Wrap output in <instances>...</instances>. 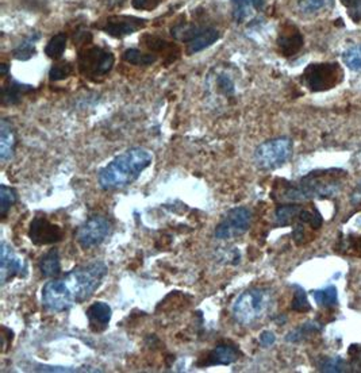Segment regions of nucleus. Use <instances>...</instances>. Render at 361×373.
<instances>
[{
    "mask_svg": "<svg viewBox=\"0 0 361 373\" xmlns=\"http://www.w3.org/2000/svg\"><path fill=\"white\" fill-rule=\"evenodd\" d=\"M107 265L94 262L74 268L61 279L48 281L42 288V303L52 313H64L91 298L107 276Z\"/></svg>",
    "mask_w": 361,
    "mask_h": 373,
    "instance_id": "nucleus-1",
    "label": "nucleus"
},
{
    "mask_svg": "<svg viewBox=\"0 0 361 373\" xmlns=\"http://www.w3.org/2000/svg\"><path fill=\"white\" fill-rule=\"evenodd\" d=\"M346 180L342 169H320L304 176L299 182H285L272 191V198L282 202H306L311 199H325L337 195Z\"/></svg>",
    "mask_w": 361,
    "mask_h": 373,
    "instance_id": "nucleus-2",
    "label": "nucleus"
},
{
    "mask_svg": "<svg viewBox=\"0 0 361 373\" xmlns=\"http://www.w3.org/2000/svg\"><path fill=\"white\" fill-rule=\"evenodd\" d=\"M152 153L135 147L118 154L106 167L100 169L97 182L104 191H114L133 184L141 173L152 164Z\"/></svg>",
    "mask_w": 361,
    "mask_h": 373,
    "instance_id": "nucleus-3",
    "label": "nucleus"
},
{
    "mask_svg": "<svg viewBox=\"0 0 361 373\" xmlns=\"http://www.w3.org/2000/svg\"><path fill=\"white\" fill-rule=\"evenodd\" d=\"M273 303L275 295L271 288L254 287L236 299L231 313L240 325L252 326L263 320L271 313Z\"/></svg>",
    "mask_w": 361,
    "mask_h": 373,
    "instance_id": "nucleus-4",
    "label": "nucleus"
},
{
    "mask_svg": "<svg viewBox=\"0 0 361 373\" xmlns=\"http://www.w3.org/2000/svg\"><path fill=\"white\" fill-rule=\"evenodd\" d=\"M292 150L294 144L288 137H278L259 145L254 150L253 160L257 168L273 170L285 165L291 158Z\"/></svg>",
    "mask_w": 361,
    "mask_h": 373,
    "instance_id": "nucleus-5",
    "label": "nucleus"
},
{
    "mask_svg": "<svg viewBox=\"0 0 361 373\" xmlns=\"http://www.w3.org/2000/svg\"><path fill=\"white\" fill-rule=\"evenodd\" d=\"M343 79L339 62H315L304 69L302 83L311 93H322L337 87Z\"/></svg>",
    "mask_w": 361,
    "mask_h": 373,
    "instance_id": "nucleus-6",
    "label": "nucleus"
},
{
    "mask_svg": "<svg viewBox=\"0 0 361 373\" xmlns=\"http://www.w3.org/2000/svg\"><path fill=\"white\" fill-rule=\"evenodd\" d=\"M172 36L186 43L189 55H195L215 43L219 39V32L211 26L180 23L172 29Z\"/></svg>",
    "mask_w": 361,
    "mask_h": 373,
    "instance_id": "nucleus-7",
    "label": "nucleus"
},
{
    "mask_svg": "<svg viewBox=\"0 0 361 373\" xmlns=\"http://www.w3.org/2000/svg\"><path fill=\"white\" fill-rule=\"evenodd\" d=\"M114 55L103 48H87L79 55V69L91 80L109 75L114 67Z\"/></svg>",
    "mask_w": 361,
    "mask_h": 373,
    "instance_id": "nucleus-8",
    "label": "nucleus"
},
{
    "mask_svg": "<svg viewBox=\"0 0 361 373\" xmlns=\"http://www.w3.org/2000/svg\"><path fill=\"white\" fill-rule=\"evenodd\" d=\"M252 224V211L247 207L231 208L224 219L217 224L214 236L217 240H233L247 233Z\"/></svg>",
    "mask_w": 361,
    "mask_h": 373,
    "instance_id": "nucleus-9",
    "label": "nucleus"
},
{
    "mask_svg": "<svg viewBox=\"0 0 361 373\" xmlns=\"http://www.w3.org/2000/svg\"><path fill=\"white\" fill-rule=\"evenodd\" d=\"M111 230L109 219L103 215L88 218L77 229L76 240L83 249H93L104 243Z\"/></svg>",
    "mask_w": 361,
    "mask_h": 373,
    "instance_id": "nucleus-10",
    "label": "nucleus"
},
{
    "mask_svg": "<svg viewBox=\"0 0 361 373\" xmlns=\"http://www.w3.org/2000/svg\"><path fill=\"white\" fill-rule=\"evenodd\" d=\"M62 237V229L58 224H52L45 217H36L29 226V238L37 246L60 243Z\"/></svg>",
    "mask_w": 361,
    "mask_h": 373,
    "instance_id": "nucleus-11",
    "label": "nucleus"
},
{
    "mask_svg": "<svg viewBox=\"0 0 361 373\" xmlns=\"http://www.w3.org/2000/svg\"><path fill=\"white\" fill-rule=\"evenodd\" d=\"M145 26V19L129 15H113L106 19L102 25H99V29L111 37L122 38L139 32Z\"/></svg>",
    "mask_w": 361,
    "mask_h": 373,
    "instance_id": "nucleus-12",
    "label": "nucleus"
},
{
    "mask_svg": "<svg viewBox=\"0 0 361 373\" xmlns=\"http://www.w3.org/2000/svg\"><path fill=\"white\" fill-rule=\"evenodd\" d=\"M26 264L20 256L13 250V247L7 243L0 245V281L1 285L7 284L8 281L26 275Z\"/></svg>",
    "mask_w": 361,
    "mask_h": 373,
    "instance_id": "nucleus-13",
    "label": "nucleus"
},
{
    "mask_svg": "<svg viewBox=\"0 0 361 373\" xmlns=\"http://www.w3.org/2000/svg\"><path fill=\"white\" fill-rule=\"evenodd\" d=\"M241 358V351L237 345L225 342L215 346L212 351H210L207 355L203 358V361H199L198 365L202 368L215 367V365H231L236 361Z\"/></svg>",
    "mask_w": 361,
    "mask_h": 373,
    "instance_id": "nucleus-14",
    "label": "nucleus"
},
{
    "mask_svg": "<svg viewBox=\"0 0 361 373\" xmlns=\"http://www.w3.org/2000/svg\"><path fill=\"white\" fill-rule=\"evenodd\" d=\"M278 48L283 56L297 55L304 48V36L301 34L298 27L292 25L285 26L278 37Z\"/></svg>",
    "mask_w": 361,
    "mask_h": 373,
    "instance_id": "nucleus-15",
    "label": "nucleus"
},
{
    "mask_svg": "<svg viewBox=\"0 0 361 373\" xmlns=\"http://www.w3.org/2000/svg\"><path fill=\"white\" fill-rule=\"evenodd\" d=\"M86 316L88 319L91 330L95 333H102L109 327V325L111 322L113 310L104 301H95L87 308Z\"/></svg>",
    "mask_w": 361,
    "mask_h": 373,
    "instance_id": "nucleus-16",
    "label": "nucleus"
},
{
    "mask_svg": "<svg viewBox=\"0 0 361 373\" xmlns=\"http://www.w3.org/2000/svg\"><path fill=\"white\" fill-rule=\"evenodd\" d=\"M17 147V133L11 122L1 119L0 122V158L1 161H8L14 157Z\"/></svg>",
    "mask_w": 361,
    "mask_h": 373,
    "instance_id": "nucleus-17",
    "label": "nucleus"
},
{
    "mask_svg": "<svg viewBox=\"0 0 361 373\" xmlns=\"http://www.w3.org/2000/svg\"><path fill=\"white\" fill-rule=\"evenodd\" d=\"M230 3L233 4V18L240 23L253 17L264 6V0H230Z\"/></svg>",
    "mask_w": 361,
    "mask_h": 373,
    "instance_id": "nucleus-18",
    "label": "nucleus"
},
{
    "mask_svg": "<svg viewBox=\"0 0 361 373\" xmlns=\"http://www.w3.org/2000/svg\"><path fill=\"white\" fill-rule=\"evenodd\" d=\"M41 275L46 279H56L61 273V262L57 249H50L39 260Z\"/></svg>",
    "mask_w": 361,
    "mask_h": 373,
    "instance_id": "nucleus-19",
    "label": "nucleus"
},
{
    "mask_svg": "<svg viewBox=\"0 0 361 373\" xmlns=\"http://www.w3.org/2000/svg\"><path fill=\"white\" fill-rule=\"evenodd\" d=\"M34 88L32 86H25L20 84L15 80H10L4 87H3V103L13 106V104H18L22 97L26 93H30Z\"/></svg>",
    "mask_w": 361,
    "mask_h": 373,
    "instance_id": "nucleus-20",
    "label": "nucleus"
},
{
    "mask_svg": "<svg viewBox=\"0 0 361 373\" xmlns=\"http://www.w3.org/2000/svg\"><path fill=\"white\" fill-rule=\"evenodd\" d=\"M320 330H321V325L318 322H313V320L306 322V323H302L299 327L291 330L285 337V339L288 342H292V344L301 342V341H304V338L313 336V334L318 333Z\"/></svg>",
    "mask_w": 361,
    "mask_h": 373,
    "instance_id": "nucleus-21",
    "label": "nucleus"
},
{
    "mask_svg": "<svg viewBox=\"0 0 361 373\" xmlns=\"http://www.w3.org/2000/svg\"><path fill=\"white\" fill-rule=\"evenodd\" d=\"M313 297L318 303V306H321V307L332 308V307H336L339 304V292H337V288L334 285H327L325 288L314 291Z\"/></svg>",
    "mask_w": 361,
    "mask_h": 373,
    "instance_id": "nucleus-22",
    "label": "nucleus"
},
{
    "mask_svg": "<svg viewBox=\"0 0 361 373\" xmlns=\"http://www.w3.org/2000/svg\"><path fill=\"white\" fill-rule=\"evenodd\" d=\"M122 58L132 65L137 67H149L157 61V56L154 53H144L138 49H128L123 52Z\"/></svg>",
    "mask_w": 361,
    "mask_h": 373,
    "instance_id": "nucleus-23",
    "label": "nucleus"
},
{
    "mask_svg": "<svg viewBox=\"0 0 361 373\" xmlns=\"http://www.w3.org/2000/svg\"><path fill=\"white\" fill-rule=\"evenodd\" d=\"M18 194L14 188L7 186L6 184L0 186V215L4 219L11 210V207L17 203Z\"/></svg>",
    "mask_w": 361,
    "mask_h": 373,
    "instance_id": "nucleus-24",
    "label": "nucleus"
},
{
    "mask_svg": "<svg viewBox=\"0 0 361 373\" xmlns=\"http://www.w3.org/2000/svg\"><path fill=\"white\" fill-rule=\"evenodd\" d=\"M317 369L321 372H345L348 371V364L340 357H320Z\"/></svg>",
    "mask_w": 361,
    "mask_h": 373,
    "instance_id": "nucleus-25",
    "label": "nucleus"
},
{
    "mask_svg": "<svg viewBox=\"0 0 361 373\" xmlns=\"http://www.w3.org/2000/svg\"><path fill=\"white\" fill-rule=\"evenodd\" d=\"M65 49H67V36L64 33H58L48 42L45 48V55L49 58L58 60L62 57Z\"/></svg>",
    "mask_w": 361,
    "mask_h": 373,
    "instance_id": "nucleus-26",
    "label": "nucleus"
},
{
    "mask_svg": "<svg viewBox=\"0 0 361 373\" xmlns=\"http://www.w3.org/2000/svg\"><path fill=\"white\" fill-rule=\"evenodd\" d=\"M342 61L349 69L361 72V43L345 49L342 53Z\"/></svg>",
    "mask_w": 361,
    "mask_h": 373,
    "instance_id": "nucleus-27",
    "label": "nucleus"
},
{
    "mask_svg": "<svg viewBox=\"0 0 361 373\" xmlns=\"http://www.w3.org/2000/svg\"><path fill=\"white\" fill-rule=\"evenodd\" d=\"M333 4V0H298V7L304 14H317L329 8Z\"/></svg>",
    "mask_w": 361,
    "mask_h": 373,
    "instance_id": "nucleus-28",
    "label": "nucleus"
},
{
    "mask_svg": "<svg viewBox=\"0 0 361 373\" xmlns=\"http://www.w3.org/2000/svg\"><path fill=\"white\" fill-rule=\"evenodd\" d=\"M39 36L36 37H29L26 41H23L22 43L18 45V48L14 50V57L17 60H22V61H26L29 58L36 55V41L39 39Z\"/></svg>",
    "mask_w": 361,
    "mask_h": 373,
    "instance_id": "nucleus-29",
    "label": "nucleus"
},
{
    "mask_svg": "<svg viewBox=\"0 0 361 373\" xmlns=\"http://www.w3.org/2000/svg\"><path fill=\"white\" fill-rule=\"evenodd\" d=\"M295 291H294V299H292V304H291V308L297 313H307L311 310V306L308 303V299L307 295L304 292V288H301L299 285H295L294 287Z\"/></svg>",
    "mask_w": 361,
    "mask_h": 373,
    "instance_id": "nucleus-30",
    "label": "nucleus"
},
{
    "mask_svg": "<svg viewBox=\"0 0 361 373\" xmlns=\"http://www.w3.org/2000/svg\"><path fill=\"white\" fill-rule=\"evenodd\" d=\"M74 74V67L69 62H58L55 64L49 71V80L50 81H61L68 79Z\"/></svg>",
    "mask_w": 361,
    "mask_h": 373,
    "instance_id": "nucleus-31",
    "label": "nucleus"
},
{
    "mask_svg": "<svg viewBox=\"0 0 361 373\" xmlns=\"http://www.w3.org/2000/svg\"><path fill=\"white\" fill-rule=\"evenodd\" d=\"M215 86L218 93H222L224 96H233L236 93V86L234 81L230 76L226 74H219L215 77Z\"/></svg>",
    "mask_w": 361,
    "mask_h": 373,
    "instance_id": "nucleus-32",
    "label": "nucleus"
},
{
    "mask_svg": "<svg viewBox=\"0 0 361 373\" xmlns=\"http://www.w3.org/2000/svg\"><path fill=\"white\" fill-rule=\"evenodd\" d=\"M341 3L346 8L349 18L355 23L361 22V0H341Z\"/></svg>",
    "mask_w": 361,
    "mask_h": 373,
    "instance_id": "nucleus-33",
    "label": "nucleus"
},
{
    "mask_svg": "<svg viewBox=\"0 0 361 373\" xmlns=\"http://www.w3.org/2000/svg\"><path fill=\"white\" fill-rule=\"evenodd\" d=\"M161 0H132L134 8L137 10H153Z\"/></svg>",
    "mask_w": 361,
    "mask_h": 373,
    "instance_id": "nucleus-34",
    "label": "nucleus"
},
{
    "mask_svg": "<svg viewBox=\"0 0 361 373\" xmlns=\"http://www.w3.org/2000/svg\"><path fill=\"white\" fill-rule=\"evenodd\" d=\"M275 342H276V336H275L271 330H266V332L261 333V336H260V344H261L263 346L269 348V346H272Z\"/></svg>",
    "mask_w": 361,
    "mask_h": 373,
    "instance_id": "nucleus-35",
    "label": "nucleus"
},
{
    "mask_svg": "<svg viewBox=\"0 0 361 373\" xmlns=\"http://www.w3.org/2000/svg\"><path fill=\"white\" fill-rule=\"evenodd\" d=\"M37 371H41V372H77L79 369L77 368H64V367H48V365H43V367L37 368Z\"/></svg>",
    "mask_w": 361,
    "mask_h": 373,
    "instance_id": "nucleus-36",
    "label": "nucleus"
},
{
    "mask_svg": "<svg viewBox=\"0 0 361 373\" xmlns=\"http://www.w3.org/2000/svg\"><path fill=\"white\" fill-rule=\"evenodd\" d=\"M350 202L353 205H359L361 203V182L356 186V188L353 189L352 195H350Z\"/></svg>",
    "mask_w": 361,
    "mask_h": 373,
    "instance_id": "nucleus-37",
    "label": "nucleus"
},
{
    "mask_svg": "<svg viewBox=\"0 0 361 373\" xmlns=\"http://www.w3.org/2000/svg\"><path fill=\"white\" fill-rule=\"evenodd\" d=\"M1 75L4 76H8V65L7 64H3L1 65Z\"/></svg>",
    "mask_w": 361,
    "mask_h": 373,
    "instance_id": "nucleus-38",
    "label": "nucleus"
},
{
    "mask_svg": "<svg viewBox=\"0 0 361 373\" xmlns=\"http://www.w3.org/2000/svg\"><path fill=\"white\" fill-rule=\"evenodd\" d=\"M357 249L361 252V237L357 240Z\"/></svg>",
    "mask_w": 361,
    "mask_h": 373,
    "instance_id": "nucleus-39",
    "label": "nucleus"
}]
</instances>
